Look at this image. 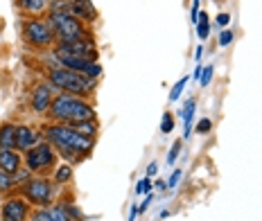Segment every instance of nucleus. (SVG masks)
Listing matches in <instances>:
<instances>
[{"instance_id": "obj_1", "label": "nucleus", "mask_w": 262, "mask_h": 221, "mask_svg": "<svg viewBox=\"0 0 262 221\" xmlns=\"http://www.w3.org/2000/svg\"><path fill=\"white\" fill-rule=\"evenodd\" d=\"M43 138L52 144L54 152H59L68 160H81L95 147V138H86L70 125H59V122H52L43 129Z\"/></svg>"}, {"instance_id": "obj_2", "label": "nucleus", "mask_w": 262, "mask_h": 221, "mask_svg": "<svg viewBox=\"0 0 262 221\" xmlns=\"http://www.w3.org/2000/svg\"><path fill=\"white\" fill-rule=\"evenodd\" d=\"M50 117V122H59V125H75L81 120H95V109L91 102H86L84 97L77 95H54L50 109L46 113Z\"/></svg>"}, {"instance_id": "obj_3", "label": "nucleus", "mask_w": 262, "mask_h": 221, "mask_svg": "<svg viewBox=\"0 0 262 221\" xmlns=\"http://www.w3.org/2000/svg\"><path fill=\"white\" fill-rule=\"evenodd\" d=\"M48 77H50V84L54 88L63 90V93H68V95L89 97V95H93V90H95V82L86 79L81 72H75V70H68L61 66H54Z\"/></svg>"}, {"instance_id": "obj_4", "label": "nucleus", "mask_w": 262, "mask_h": 221, "mask_svg": "<svg viewBox=\"0 0 262 221\" xmlns=\"http://www.w3.org/2000/svg\"><path fill=\"white\" fill-rule=\"evenodd\" d=\"M48 23L57 36V43H68L77 39H89L91 32L86 30L84 20H79L77 16L70 12H48Z\"/></svg>"}, {"instance_id": "obj_5", "label": "nucleus", "mask_w": 262, "mask_h": 221, "mask_svg": "<svg viewBox=\"0 0 262 221\" xmlns=\"http://www.w3.org/2000/svg\"><path fill=\"white\" fill-rule=\"evenodd\" d=\"M20 192H23V199L30 206L50 208L54 199V183L50 179H46V176H32V179H27L23 183Z\"/></svg>"}, {"instance_id": "obj_6", "label": "nucleus", "mask_w": 262, "mask_h": 221, "mask_svg": "<svg viewBox=\"0 0 262 221\" xmlns=\"http://www.w3.org/2000/svg\"><path fill=\"white\" fill-rule=\"evenodd\" d=\"M23 36L30 45L34 47H50L57 43V36L48 23V18H41V16H32L23 23Z\"/></svg>"}, {"instance_id": "obj_7", "label": "nucleus", "mask_w": 262, "mask_h": 221, "mask_svg": "<svg viewBox=\"0 0 262 221\" xmlns=\"http://www.w3.org/2000/svg\"><path fill=\"white\" fill-rule=\"evenodd\" d=\"M57 165V152L50 142H41L36 147L27 149L25 152V169L32 171V174H43V171H50L52 167Z\"/></svg>"}, {"instance_id": "obj_8", "label": "nucleus", "mask_w": 262, "mask_h": 221, "mask_svg": "<svg viewBox=\"0 0 262 221\" xmlns=\"http://www.w3.org/2000/svg\"><path fill=\"white\" fill-rule=\"evenodd\" d=\"M54 52H63V55H73V57L89 59V61H97V47H95L93 36H89V39L68 41V43H57Z\"/></svg>"}, {"instance_id": "obj_9", "label": "nucleus", "mask_w": 262, "mask_h": 221, "mask_svg": "<svg viewBox=\"0 0 262 221\" xmlns=\"http://www.w3.org/2000/svg\"><path fill=\"white\" fill-rule=\"evenodd\" d=\"M0 219L3 221H27L30 219V203L23 197H12L0 208Z\"/></svg>"}, {"instance_id": "obj_10", "label": "nucleus", "mask_w": 262, "mask_h": 221, "mask_svg": "<svg viewBox=\"0 0 262 221\" xmlns=\"http://www.w3.org/2000/svg\"><path fill=\"white\" fill-rule=\"evenodd\" d=\"M52 100H54V86L52 84H39L30 97V106L34 113L43 115V113H48V109H50Z\"/></svg>"}, {"instance_id": "obj_11", "label": "nucleus", "mask_w": 262, "mask_h": 221, "mask_svg": "<svg viewBox=\"0 0 262 221\" xmlns=\"http://www.w3.org/2000/svg\"><path fill=\"white\" fill-rule=\"evenodd\" d=\"M43 140V133L41 131H36L34 127H30V125H18V131H16V149L18 152H27V149H32V147H36Z\"/></svg>"}, {"instance_id": "obj_12", "label": "nucleus", "mask_w": 262, "mask_h": 221, "mask_svg": "<svg viewBox=\"0 0 262 221\" xmlns=\"http://www.w3.org/2000/svg\"><path fill=\"white\" fill-rule=\"evenodd\" d=\"M68 12L73 16H77L79 20H84V23H93V20L97 18L95 5H93L91 0H70Z\"/></svg>"}, {"instance_id": "obj_13", "label": "nucleus", "mask_w": 262, "mask_h": 221, "mask_svg": "<svg viewBox=\"0 0 262 221\" xmlns=\"http://www.w3.org/2000/svg\"><path fill=\"white\" fill-rule=\"evenodd\" d=\"M23 167V158L16 149H0V169L7 174H18Z\"/></svg>"}, {"instance_id": "obj_14", "label": "nucleus", "mask_w": 262, "mask_h": 221, "mask_svg": "<svg viewBox=\"0 0 262 221\" xmlns=\"http://www.w3.org/2000/svg\"><path fill=\"white\" fill-rule=\"evenodd\" d=\"M16 3H18V7L23 9L25 14L41 16V14L50 12V3H52V0H16Z\"/></svg>"}, {"instance_id": "obj_15", "label": "nucleus", "mask_w": 262, "mask_h": 221, "mask_svg": "<svg viewBox=\"0 0 262 221\" xmlns=\"http://www.w3.org/2000/svg\"><path fill=\"white\" fill-rule=\"evenodd\" d=\"M16 131H18V127L12 122H5L0 127V149H16Z\"/></svg>"}, {"instance_id": "obj_16", "label": "nucleus", "mask_w": 262, "mask_h": 221, "mask_svg": "<svg viewBox=\"0 0 262 221\" xmlns=\"http://www.w3.org/2000/svg\"><path fill=\"white\" fill-rule=\"evenodd\" d=\"M194 109H196V102L194 100H188L185 102V106H183V111H181V115H183V138H188L190 133H192V120H194Z\"/></svg>"}, {"instance_id": "obj_17", "label": "nucleus", "mask_w": 262, "mask_h": 221, "mask_svg": "<svg viewBox=\"0 0 262 221\" xmlns=\"http://www.w3.org/2000/svg\"><path fill=\"white\" fill-rule=\"evenodd\" d=\"M75 129V131H79L81 136H86V138H95V133H97V122L95 120H81V122H75V125H70Z\"/></svg>"}, {"instance_id": "obj_18", "label": "nucleus", "mask_w": 262, "mask_h": 221, "mask_svg": "<svg viewBox=\"0 0 262 221\" xmlns=\"http://www.w3.org/2000/svg\"><path fill=\"white\" fill-rule=\"evenodd\" d=\"M54 183H59V185H63V183H70V179H73V165H68V163H63V165H59L57 169H54Z\"/></svg>"}, {"instance_id": "obj_19", "label": "nucleus", "mask_w": 262, "mask_h": 221, "mask_svg": "<svg viewBox=\"0 0 262 221\" xmlns=\"http://www.w3.org/2000/svg\"><path fill=\"white\" fill-rule=\"evenodd\" d=\"M194 28H196V36H199L201 41L208 39V34H210V20H208V16H206V12L199 14V18H196Z\"/></svg>"}, {"instance_id": "obj_20", "label": "nucleus", "mask_w": 262, "mask_h": 221, "mask_svg": "<svg viewBox=\"0 0 262 221\" xmlns=\"http://www.w3.org/2000/svg\"><path fill=\"white\" fill-rule=\"evenodd\" d=\"M16 185H18V183H16L14 174H7V171L0 169V197H3V194H7V192H12Z\"/></svg>"}, {"instance_id": "obj_21", "label": "nucleus", "mask_w": 262, "mask_h": 221, "mask_svg": "<svg viewBox=\"0 0 262 221\" xmlns=\"http://www.w3.org/2000/svg\"><path fill=\"white\" fill-rule=\"evenodd\" d=\"M188 82H190V77L185 75V77H181L177 84L172 86V90H170V102H177L179 97H181V93H183V88H185V84H188Z\"/></svg>"}, {"instance_id": "obj_22", "label": "nucleus", "mask_w": 262, "mask_h": 221, "mask_svg": "<svg viewBox=\"0 0 262 221\" xmlns=\"http://www.w3.org/2000/svg\"><path fill=\"white\" fill-rule=\"evenodd\" d=\"M81 75H84L86 79H91V82H97V79L102 77V66H100V63H97V61H93L91 66L86 68V70H84V72H81Z\"/></svg>"}, {"instance_id": "obj_23", "label": "nucleus", "mask_w": 262, "mask_h": 221, "mask_svg": "<svg viewBox=\"0 0 262 221\" xmlns=\"http://www.w3.org/2000/svg\"><path fill=\"white\" fill-rule=\"evenodd\" d=\"M27 221H52L50 210H48V208H36L34 212L30 214V219H27Z\"/></svg>"}, {"instance_id": "obj_24", "label": "nucleus", "mask_w": 262, "mask_h": 221, "mask_svg": "<svg viewBox=\"0 0 262 221\" xmlns=\"http://www.w3.org/2000/svg\"><path fill=\"white\" fill-rule=\"evenodd\" d=\"M181 147H183L181 140H177V142H174L172 147H170V154H167V165H174V163H177L179 154H181Z\"/></svg>"}, {"instance_id": "obj_25", "label": "nucleus", "mask_w": 262, "mask_h": 221, "mask_svg": "<svg viewBox=\"0 0 262 221\" xmlns=\"http://www.w3.org/2000/svg\"><path fill=\"white\" fill-rule=\"evenodd\" d=\"M172 129H174V115H172V113H163L161 131L163 133H172Z\"/></svg>"}, {"instance_id": "obj_26", "label": "nucleus", "mask_w": 262, "mask_h": 221, "mask_svg": "<svg viewBox=\"0 0 262 221\" xmlns=\"http://www.w3.org/2000/svg\"><path fill=\"white\" fill-rule=\"evenodd\" d=\"M212 72H215V68H212V66H206L204 70H201V75H199V84L204 86V88L212 82Z\"/></svg>"}, {"instance_id": "obj_27", "label": "nucleus", "mask_w": 262, "mask_h": 221, "mask_svg": "<svg viewBox=\"0 0 262 221\" xmlns=\"http://www.w3.org/2000/svg\"><path fill=\"white\" fill-rule=\"evenodd\" d=\"M149 192H151V179L145 176V179H140L138 185H136V194H149Z\"/></svg>"}, {"instance_id": "obj_28", "label": "nucleus", "mask_w": 262, "mask_h": 221, "mask_svg": "<svg viewBox=\"0 0 262 221\" xmlns=\"http://www.w3.org/2000/svg\"><path fill=\"white\" fill-rule=\"evenodd\" d=\"M210 127H212V122L208 120V117H204V120H199V122H196V129H194V131L204 136V133H208V131H210Z\"/></svg>"}, {"instance_id": "obj_29", "label": "nucleus", "mask_w": 262, "mask_h": 221, "mask_svg": "<svg viewBox=\"0 0 262 221\" xmlns=\"http://www.w3.org/2000/svg\"><path fill=\"white\" fill-rule=\"evenodd\" d=\"M217 43H220V45H222V47L231 45V43H233V32H228V30H224V32H220V41H217Z\"/></svg>"}, {"instance_id": "obj_30", "label": "nucleus", "mask_w": 262, "mask_h": 221, "mask_svg": "<svg viewBox=\"0 0 262 221\" xmlns=\"http://www.w3.org/2000/svg\"><path fill=\"white\" fill-rule=\"evenodd\" d=\"M181 176H183L181 169H174L172 176H170V181H167V187H170V190H174V187L179 185V181H181Z\"/></svg>"}, {"instance_id": "obj_31", "label": "nucleus", "mask_w": 262, "mask_h": 221, "mask_svg": "<svg viewBox=\"0 0 262 221\" xmlns=\"http://www.w3.org/2000/svg\"><path fill=\"white\" fill-rule=\"evenodd\" d=\"M228 23H231V16L228 14H217V25H220V28H226Z\"/></svg>"}, {"instance_id": "obj_32", "label": "nucleus", "mask_w": 262, "mask_h": 221, "mask_svg": "<svg viewBox=\"0 0 262 221\" xmlns=\"http://www.w3.org/2000/svg\"><path fill=\"white\" fill-rule=\"evenodd\" d=\"M151 199H154V197H151V192H149V194H145V201H143V203H140V206H138V212H145V210L149 208Z\"/></svg>"}, {"instance_id": "obj_33", "label": "nucleus", "mask_w": 262, "mask_h": 221, "mask_svg": "<svg viewBox=\"0 0 262 221\" xmlns=\"http://www.w3.org/2000/svg\"><path fill=\"white\" fill-rule=\"evenodd\" d=\"M156 171H158V165L156 163H151L149 167H147V176H149V179H151V176H156Z\"/></svg>"}, {"instance_id": "obj_34", "label": "nucleus", "mask_w": 262, "mask_h": 221, "mask_svg": "<svg viewBox=\"0 0 262 221\" xmlns=\"http://www.w3.org/2000/svg\"><path fill=\"white\" fill-rule=\"evenodd\" d=\"M136 214H138V206H131V212H129V221H136Z\"/></svg>"}]
</instances>
